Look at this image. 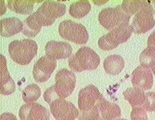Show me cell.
Instances as JSON below:
<instances>
[{"label": "cell", "instance_id": "7402d4cb", "mask_svg": "<svg viewBox=\"0 0 155 120\" xmlns=\"http://www.w3.org/2000/svg\"><path fill=\"white\" fill-rule=\"evenodd\" d=\"M91 9V6L88 1H78L70 6L69 13L74 18H82L88 14Z\"/></svg>", "mask_w": 155, "mask_h": 120}, {"label": "cell", "instance_id": "cb8c5ba5", "mask_svg": "<svg viewBox=\"0 0 155 120\" xmlns=\"http://www.w3.org/2000/svg\"><path fill=\"white\" fill-rule=\"evenodd\" d=\"M139 59L141 65L151 68L155 63V49L147 46L141 52Z\"/></svg>", "mask_w": 155, "mask_h": 120}, {"label": "cell", "instance_id": "484cf974", "mask_svg": "<svg viewBox=\"0 0 155 120\" xmlns=\"http://www.w3.org/2000/svg\"><path fill=\"white\" fill-rule=\"evenodd\" d=\"M146 99L141 108L149 112L155 111V93L149 92L145 94Z\"/></svg>", "mask_w": 155, "mask_h": 120}, {"label": "cell", "instance_id": "f1b7e54d", "mask_svg": "<svg viewBox=\"0 0 155 120\" xmlns=\"http://www.w3.org/2000/svg\"><path fill=\"white\" fill-rule=\"evenodd\" d=\"M142 10L147 11L148 12L151 13L152 15L155 14V0L143 1V5Z\"/></svg>", "mask_w": 155, "mask_h": 120}, {"label": "cell", "instance_id": "7c38bea8", "mask_svg": "<svg viewBox=\"0 0 155 120\" xmlns=\"http://www.w3.org/2000/svg\"><path fill=\"white\" fill-rule=\"evenodd\" d=\"M21 120H49L48 109L39 103H27L23 105L19 111Z\"/></svg>", "mask_w": 155, "mask_h": 120}, {"label": "cell", "instance_id": "44dd1931", "mask_svg": "<svg viewBox=\"0 0 155 120\" xmlns=\"http://www.w3.org/2000/svg\"><path fill=\"white\" fill-rule=\"evenodd\" d=\"M35 2L32 0H10L8 1V7L17 14L28 15L33 11Z\"/></svg>", "mask_w": 155, "mask_h": 120}, {"label": "cell", "instance_id": "9c48e42d", "mask_svg": "<svg viewBox=\"0 0 155 120\" xmlns=\"http://www.w3.org/2000/svg\"><path fill=\"white\" fill-rule=\"evenodd\" d=\"M51 113L56 120H74L79 111L71 102L64 99H57L50 104Z\"/></svg>", "mask_w": 155, "mask_h": 120}, {"label": "cell", "instance_id": "3957f363", "mask_svg": "<svg viewBox=\"0 0 155 120\" xmlns=\"http://www.w3.org/2000/svg\"><path fill=\"white\" fill-rule=\"evenodd\" d=\"M38 45L33 39L14 40L9 46V53L14 62L21 65H28L37 54Z\"/></svg>", "mask_w": 155, "mask_h": 120}, {"label": "cell", "instance_id": "4fadbf2b", "mask_svg": "<svg viewBox=\"0 0 155 120\" xmlns=\"http://www.w3.org/2000/svg\"><path fill=\"white\" fill-rule=\"evenodd\" d=\"M131 82L134 87L143 91L151 89L153 85V76L150 68L142 65L137 67L132 72Z\"/></svg>", "mask_w": 155, "mask_h": 120}, {"label": "cell", "instance_id": "5b68a950", "mask_svg": "<svg viewBox=\"0 0 155 120\" xmlns=\"http://www.w3.org/2000/svg\"><path fill=\"white\" fill-rule=\"evenodd\" d=\"M66 10L64 4L54 1H46L35 13L42 26H49L53 24L56 19L64 16Z\"/></svg>", "mask_w": 155, "mask_h": 120}, {"label": "cell", "instance_id": "83f0119b", "mask_svg": "<svg viewBox=\"0 0 155 120\" xmlns=\"http://www.w3.org/2000/svg\"><path fill=\"white\" fill-rule=\"evenodd\" d=\"M43 97L45 102H47L49 105L57 99H61L55 93L54 85H52L47 89L44 93Z\"/></svg>", "mask_w": 155, "mask_h": 120}, {"label": "cell", "instance_id": "4316f807", "mask_svg": "<svg viewBox=\"0 0 155 120\" xmlns=\"http://www.w3.org/2000/svg\"><path fill=\"white\" fill-rule=\"evenodd\" d=\"M131 120H148L147 114L141 107L133 108L131 112Z\"/></svg>", "mask_w": 155, "mask_h": 120}, {"label": "cell", "instance_id": "9a60e30c", "mask_svg": "<svg viewBox=\"0 0 155 120\" xmlns=\"http://www.w3.org/2000/svg\"><path fill=\"white\" fill-rule=\"evenodd\" d=\"M155 25L153 15L147 11L142 10L135 15L131 24L134 32L137 34L147 33Z\"/></svg>", "mask_w": 155, "mask_h": 120}, {"label": "cell", "instance_id": "8fae6325", "mask_svg": "<svg viewBox=\"0 0 155 120\" xmlns=\"http://www.w3.org/2000/svg\"><path fill=\"white\" fill-rule=\"evenodd\" d=\"M56 60L48 56H43L38 60L33 68L35 80L39 83L47 81L56 68Z\"/></svg>", "mask_w": 155, "mask_h": 120}, {"label": "cell", "instance_id": "f546056e", "mask_svg": "<svg viewBox=\"0 0 155 120\" xmlns=\"http://www.w3.org/2000/svg\"><path fill=\"white\" fill-rule=\"evenodd\" d=\"M1 120H17L15 115L10 112H5L1 115Z\"/></svg>", "mask_w": 155, "mask_h": 120}, {"label": "cell", "instance_id": "d4e9b609", "mask_svg": "<svg viewBox=\"0 0 155 120\" xmlns=\"http://www.w3.org/2000/svg\"><path fill=\"white\" fill-rule=\"evenodd\" d=\"M143 1L124 0L123 1L122 6L129 15L132 16L136 15L143 9Z\"/></svg>", "mask_w": 155, "mask_h": 120}, {"label": "cell", "instance_id": "ac0fdd59", "mask_svg": "<svg viewBox=\"0 0 155 120\" xmlns=\"http://www.w3.org/2000/svg\"><path fill=\"white\" fill-rule=\"evenodd\" d=\"M125 66V62L122 57L119 55H110L105 58L104 62V70L111 75H118L122 72Z\"/></svg>", "mask_w": 155, "mask_h": 120}, {"label": "cell", "instance_id": "ba28073f", "mask_svg": "<svg viewBox=\"0 0 155 120\" xmlns=\"http://www.w3.org/2000/svg\"><path fill=\"white\" fill-rule=\"evenodd\" d=\"M54 85L56 94L61 99H64L73 93L76 87V77L71 71L63 69L59 70L55 76Z\"/></svg>", "mask_w": 155, "mask_h": 120}, {"label": "cell", "instance_id": "6da1fadb", "mask_svg": "<svg viewBox=\"0 0 155 120\" xmlns=\"http://www.w3.org/2000/svg\"><path fill=\"white\" fill-rule=\"evenodd\" d=\"M121 111L117 104L102 97L93 109L86 112H80L79 120H115L121 117Z\"/></svg>", "mask_w": 155, "mask_h": 120}, {"label": "cell", "instance_id": "4dcf8cb0", "mask_svg": "<svg viewBox=\"0 0 155 120\" xmlns=\"http://www.w3.org/2000/svg\"><path fill=\"white\" fill-rule=\"evenodd\" d=\"M147 46L155 49V31L150 34L147 40Z\"/></svg>", "mask_w": 155, "mask_h": 120}, {"label": "cell", "instance_id": "e0dca14e", "mask_svg": "<svg viewBox=\"0 0 155 120\" xmlns=\"http://www.w3.org/2000/svg\"><path fill=\"white\" fill-rule=\"evenodd\" d=\"M23 24L16 17L3 19L1 20V35L9 37L16 34L23 30Z\"/></svg>", "mask_w": 155, "mask_h": 120}, {"label": "cell", "instance_id": "7a4b0ae2", "mask_svg": "<svg viewBox=\"0 0 155 120\" xmlns=\"http://www.w3.org/2000/svg\"><path fill=\"white\" fill-rule=\"evenodd\" d=\"M68 65L73 71L81 72L86 70L96 69L99 66L101 59L91 48L83 46L68 58Z\"/></svg>", "mask_w": 155, "mask_h": 120}, {"label": "cell", "instance_id": "2e32d148", "mask_svg": "<svg viewBox=\"0 0 155 120\" xmlns=\"http://www.w3.org/2000/svg\"><path fill=\"white\" fill-rule=\"evenodd\" d=\"M15 83L10 77L7 67L6 59L1 55V94L9 96L15 91Z\"/></svg>", "mask_w": 155, "mask_h": 120}, {"label": "cell", "instance_id": "1f68e13d", "mask_svg": "<svg viewBox=\"0 0 155 120\" xmlns=\"http://www.w3.org/2000/svg\"><path fill=\"white\" fill-rule=\"evenodd\" d=\"M151 68H152L153 72V74H154V75H155V64H153V65L152 66Z\"/></svg>", "mask_w": 155, "mask_h": 120}, {"label": "cell", "instance_id": "d6a6232c", "mask_svg": "<svg viewBox=\"0 0 155 120\" xmlns=\"http://www.w3.org/2000/svg\"><path fill=\"white\" fill-rule=\"evenodd\" d=\"M116 120H127L126 119H124V118H119V119H117Z\"/></svg>", "mask_w": 155, "mask_h": 120}, {"label": "cell", "instance_id": "ffe728a7", "mask_svg": "<svg viewBox=\"0 0 155 120\" xmlns=\"http://www.w3.org/2000/svg\"><path fill=\"white\" fill-rule=\"evenodd\" d=\"M23 30L22 32L28 37H34L37 35L42 28L35 13L30 15L23 22Z\"/></svg>", "mask_w": 155, "mask_h": 120}, {"label": "cell", "instance_id": "277c9868", "mask_svg": "<svg viewBox=\"0 0 155 120\" xmlns=\"http://www.w3.org/2000/svg\"><path fill=\"white\" fill-rule=\"evenodd\" d=\"M133 32L132 27L129 24L120 25L100 37L98 42L99 48L104 51L114 49L120 44L127 42Z\"/></svg>", "mask_w": 155, "mask_h": 120}, {"label": "cell", "instance_id": "30bf717a", "mask_svg": "<svg viewBox=\"0 0 155 120\" xmlns=\"http://www.w3.org/2000/svg\"><path fill=\"white\" fill-rule=\"evenodd\" d=\"M102 97L103 96L98 89L93 85H89L81 89L78 97L80 112H86L91 110Z\"/></svg>", "mask_w": 155, "mask_h": 120}, {"label": "cell", "instance_id": "603a6c76", "mask_svg": "<svg viewBox=\"0 0 155 120\" xmlns=\"http://www.w3.org/2000/svg\"><path fill=\"white\" fill-rule=\"evenodd\" d=\"M41 96L40 88L35 84L28 85L22 91V99L27 103H33Z\"/></svg>", "mask_w": 155, "mask_h": 120}, {"label": "cell", "instance_id": "d6986e66", "mask_svg": "<svg viewBox=\"0 0 155 120\" xmlns=\"http://www.w3.org/2000/svg\"><path fill=\"white\" fill-rule=\"evenodd\" d=\"M123 94L132 108L142 107L145 102V93L143 90L137 88H129Z\"/></svg>", "mask_w": 155, "mask_h": 120}, {"label": "cell", "instance_id": "5bb4252c", "mask_svg": "<svg viewBox=\"0 0 155 120\" xmlns=\"http://www.w3.org/2000/svg\"><path fill=\"white\" fill-rule=\"evenodd\" d=\"M45 49L47 56L56 60L67 58L71 56L73 52L70 43L54 40L48 42Z\"/></svg>", "mask_w": 155, "mask_h": 120}, {"label": "cell", "instance_id": "52a82bcc", "mask_svg": "<svg viewBox=\"0 0 155 120\" xmlns=\"http://www.w3.org/2000/svg\"><path fill=\"white\" fill-rule=\"evenodd\" d=\"M130 17L122 5H118L115 8H107L102 10L99 13L98 21L104 27L112 30L120 25L129 24Z\"/></svg>", "mask_w": 155, "mask_h": 120}, {"label": "cell", "instance_id": "8992f818", "mask_svg": "<svg viewBox=\"0 0 155 120\" xmlns=\"http://www.w3.org/2000/svg\"><path fill=\"white\" fill-rule=\"evenodd\" d=\"M58 32L63 39L76 44H85L88 40V33L85 27L73 20L61 22L59 25Z\"/></svg>", "mask_w": 155, "mask_h": 120}]
</instances>
